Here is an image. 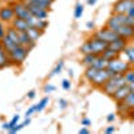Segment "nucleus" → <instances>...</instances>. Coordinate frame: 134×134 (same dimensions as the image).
Returning <instances> with one entry per match:
<instances>
[{
  "mask_svg": "<svg viewBox=\"0 0 134 134\" xmlns=\"http://www.w3.org/2000/svg\"><path fill=\"white\" fill-rule=\"evenodd\" d=\"M26 5L28 7L30 12H31L34 16H36V18H39V19H47V18H48V9L42 8V7H38V5H35V4H30V3H26Z\"/></svg>",
  "mask_w": 134,
  "mask_h": 134,
  "instance_id": "ddd939ff",
  "label": "nucleus"
},
{
  "mask_svg": "<svg viewBox=\"0 0 134 134\" xmlns=\"http://www.w3.org/2000/svg\"><path fill=\"white\" fill-rule=\"evenodd\" d=\"M102 57L105 58V59H107V60H113V59H115V58H119V52H117V51H114V50H111V48H106L103 52H102Z\"/></svg>",
  "mask_w": 134,
  "mask_h": 134,
  "instance_id": "b1692460",
  "label": "nucleus"
},
{
  "mask_svg": "<svg viewBox=\"0 0 134 134\" xmlns=\"http://www.w3.org/2000/svg\"><path fill=\"white\" fill-rule=\"evenodd\" d=\"M81 125L82 126H91V119H88V118H82V121H81Z\"/></svg>",
  "mask_w": 134,
  "mask_h": 134,
  "instance_id": "c9c22d12",
  "label": "nucleus"
},
{
  "mask_svg": "<svg viewBox=\"0 0 134 134\" xmlns=\"http://www.w3.org/2000/svg\"><path fill=\"white\" fill-rule=\"evenodd\" d=\"M9 64H11V60L8 57V52L5 50H0V70L9 66Z\"/></svg>",
  "mask_w": 134,
  "mask_h": 134,
  "instance_id": "aec40b11",
  "label": "nucleus"
},
{
  "mask_svg": "<svg viewBox=\"0 0 134 134\" xmlns=\"http://www.w3.org/2000/svg\"><path fill=\"white\" fill-rule=\"evenodd\" d=\"M78 133H79V134H90V130H88L87 126H83V127L79 129V131H78Z\"/></svg>",
  "mask_w": 134,
  "mask_h": 134,
  "instance_id": "ea45409f",
  "label": "nucleus"
},
{
  "mask_svg": "<svg viewBox=\"0 0 134 134\" xmlns=\"http://www.w3.org/2000/svg\"><path fill=\"white\" fill-rule=\"evenodd\" d=\"M79 51H81V54L82 55H86V54H93V50H91V43H90V40H86L82 46L79 47Z\"/></svg>",
  "mask_w": 134,
  "mask_h": 134,
  "instance_id": "cd10ccee",
  "label": "nucleus"
},
{
  "mask_svg": "<svg viewBox=\"0 0 134 134\" xmlns=\"http://www.w3.org/2000/svg\"><path fill=\"white\" fill-rule=\"evenodd\" d=\"M129 86H130V90L134 91V83H131V85H129Z\"/></svg>",
  "mask_w": 134,
  "mask_h": 134,
  "instance_id": "a18cd8bd",
  "label": "nucleus"
},
{
  "mask_svg": "<svg viewBox=\"0 0 134 134\" xmlns=\"http://www.w3.org/2000/svg\"><path fill=\"white\" fill-rule=\"evenodd\" d=\"M99 71V69H95V67H93V66H88V67H86V70H85V72H83V75H85V78L90 82L93 78L97 75V72Z\"/></svg>",
  "mask_w": 134,
  "mask_h": 134,
  "instance_id": "5701e85b",
  "label": "nucleus"
},
{
  "mask_svg": "<svg viewBox=\"0 0 134 134\" xmlns=\"http://www.w3.org/2000/svg\"><path fill=\"white\" fill-rule=\"evenodd\" d=\"M117 107H118V110L124 115L127 113L129 110H133L134 109V91H130L127 94V97L122 100L121 103H117ZM124 115H122V117H124Z\"/></svg>",
  "mask_w": 134,
  "mask_h": 134,
  "instance_id": "423d86ee",
  "label": "nucleus"
},
{
  "mask_svg": "<svg viewBox=\"0 0 134 134\" xmlns=\"http://www.w3.org/2000/svg\"><path fill=\"white\" fill-rule=\"evenodd\" d=\"M19 122H20V115L16 114V115L12 117V119H11L9 122H4V124L2 125V127H3V130H7V131H8L9 129H12L15 125H18Z\"/></svg>",
  "mask_w": 134,
  "mask_h": 134,
  "instance_id": "4be33fe9",
  "label": "nucleus"
},
{
  "mask_svg": "<svg viewBox=\"0 0 134 134\" xmlns=\"http://www.w3.org/2000/svg\"><path fill=\"white\" fill-rule=\"evenodd\" d=\"M58 103H59L60 109H66V107H67V105H69V102H67L66 99H63V98H60V99L58 100Z\"/></svg>",
  "mask_w": 134,
  "mask_h": 134,
  "instance_id": "e433bc0d",
  "label": "nucleus"
},
{
  "mask_svg": "<svg viewBox=\"0 0 134 134\" xmlns=\"http://www.w3.org/2000/svg\"><path fill=\"white\" fill-rule=\"evenodd\" d=\"M62 88L66 91H69L70 88H71V81L70 79H63L62 81Z\"/></svg>",
  "mask_w": 134,
  "mask_h": 134,
  "instance_id": "72a5a7b5",
  "label": "nucleus"
},
{
  "mask_svg": "<svg viewBox=\"0 0 134 134\" xmlns=\"http://www.w3.org/2000/svg\"><path fill=\"white\" fill-rule=\"evenodd\" d=\"M15 12H14V8L12 5H4L0 8V20L5 21V23H11L14 19H15Z\"/></svg>",
  "mask_w": 134,
  "mask_h": 134,
  "instance_id": "9d476101",
  "label": "nucleus"
},
{
  "mask_svg": "<svg viewBox=\"0 0 134 134\" xmlns=\"http://www.w3.org/2000/svg\"><path fill=\"white\" fill-rule=\"evenodd\" d=\"M63 66H64V62H63V60H59L57 64H55V67L52 69V71L48 74V78H52V76H55V75L60 74L62 70H63Z\"/></svg>",
  "mask_w": 134,
  "mask_h": 134,
  "instance_id": "bb28decb",
  "label": "nucleus"
},
{
  "mask_svg": "<svg viewBox=\"0 0 134 134\" xmlns=\"http://www.w3.org/2000/svg\"><path fill=\"white\" fill-rule=\"evenodd\" d=\"M131 44H134V38H133V39H131Z\"/></svg>",
  "mask_w": 134,
  "mask_h": 134,
  "instance_id": "49530a36",
  "label": "nucleus"
},
{
  "mask_svg": "<svg viewBox=\"0 0 134 134\" xmlns=\"http://www.w3.org/2000/svg\"><path fill=\"white\" fill-rule=\"evenodd\" d=\"M114 131H115V127H114V126H107V127L105 129V133H106V134L114 133Z\"/></svg>",
  "mask_w": 134,
  "mask_h": 134,
  "instance_id": "a19ab883",
  "label": "nucleus"
},
{
  "mask_svg": "<svg viewBox=\"0 0 134 134\" xmlns=\"http://www.w3.org/2000/svg\"><path fill=\"white\" fill-rule=\"evenodd\" d=\"M48 102H50V98H48V97H43V98L39 100V103L36 105V113H40V111H43L44 109L47 107Z\"/></svg>",
  "mask_w": 134,
  "mask_h": 134,
  "instance_id": "c756f323",
  "label": "nucleus"
},
{
  "mask_svg": "<svg viewBox=\"0 0 134 134\" xmlns=\"http://www.w3.org/2000/svg\"><path fill=\"white\" fill-rule=\"evenodd\" d=\"M125 85H127V83H126V79H125L124 74H115V75L109 78L107 82L100 87V90H102L105 94H107L109 97H111L119 87L125 86Z\"/></svg>",
  "mask_w": 134,
  "mask_h": 134,
  "instance_id": "f257e3e1",
  "label": "nucleus"
},
{
  "mask_svg": "<svg viewBox=\"0 0 134 134\" xmlns=\"http://www.w3.org/2000/svg\"><path fill=\"white\" fill-rule=\"evenodd\" d=\"M11 26L15 27L19 31H27L30 28V24L27 23L26 19H21V18H15L12 21H11Z\"/></svg>",
  "mask_w": 134,
  "mask_h": 134,
  "instance_id": "dca6fc26",
  "label": "nucleus"
},
{
  "mask_svg": "<svg viewBox=\"0 0 134 134\" xmlns=\"http://www.w3.org/2000/svg\"><path fill=\"white\" fill-rule=\"evenodd\" d=\"M131 90H130V86L129 85H125V86H122V87H119L118 90L111 95V98L114 99V102L115 103H121L122 100H124L126 97H127V94L130 93Z\"/></svg>",
  "mask_w": 134,
  "mask_h": 134,
  "instance_id": "4468645a",
  "label": "nucleus"
},
{
  "mask_svg": "<svg viewBox=\"0 0 134 134\" xmlns=\"http://www.w3.org/2000/svg\"><path fill=\"white\" fill-rule=\"evenodd\" d=\"M126 15H129V16H133V18H134V5L127 11V14H126Z\"/></svg>",
  "mask_w": 134,
  "mask_h": 134,
  "instance_id": "37998d69",
  "label": "nucleus"
},
{
  "mask_svg": "<svg viewBox=\"0 0 134 134\" xmlns=\"http://www.w3.org/2000/svg\"><path fill=\"white\" fill-rule=\"evenodd\" d=\"M109 78H110L109 70H107V69H102V70H99V71L97 72V75L90 81V83H91V86H94V87H97V88H100V87H102V86L107 82Z\"/></svg>",
  "mask_w": 134,
  "mask_h": 134,
  "instance_id": "39448f33",
  "label": "nucleus"
},
{
  "mask_svg": "<svg viewBox=\"0 0 134 134\" xmlns=\"http://www.w3.org/2000/svg\"><path fill=\"white\" fill-rule=\"evenodd\" d=\"M24 3H30V4H35L38 7H42V8H46V9H50L51 8V2L48 0H23Z\"/></svg>",
  "mask_w": 134,
  "mask_h": 134,
  "instance_id": "6ab92c4d",
  "label": "nucleus"
},
{
  "mask_svg": "<svg viewBox=\"0 0 134 134\" xmlns=\"http://www.w3.org/2000/svg\"><path fill=\"white\" fill-rule=\"evenodd\" d=\"M134 5V0H117L113 5V14H127Z\"/></svg>",
  "mask_w": 134,
  "mask_h": 134,
  "instance_id": "0eeeda50",
  "label": "nucleus"
},
{
  "mask_svg": "<svg viewBox=\"0 0 134 134\" xmlns=\"http://www.w3.org/2000/svg\"><path fill=\"white\" fill-rule=\"evenodd\" d=\"M27 34L30 35V38H31L34 42H38L39 38L43 35V31H40V30L36 28V27H31V26H30V28L27 30Z\"/></svg>",
  "mask_w": 134,
  "mask_h": 134,
  "instance_id": "a211bd4d",
  "label": "nucleus"
},
{
  "mask_svg": "<svg viewBox=\"0 0 134 134\" xmlns=\"http://www.w3.org/2000/svg\"><path fill=\"white\" fill-rule=\"evenodd\" d=\"M107 64H109V60L107 59H105L102 55H97V58H95V60H94V63L91 66L95 67V69L102 70V69H107Z\"/></svg>",
  "mask_w": 134,
  "mask_h": 134,
  "instance_id": "f3484780",
  "label": "nucleus"
},
{
  "mask_svg": "<svg viewBox=\"0 0 134 134\" xmlns=\"http://www.w3.org/2000/svg\"><path fill=\"white\" fill-rule=\"evenodd\" d=\"M93 36H95V38H98V39H100V40H103V42H107V43H111V42H114V40H117V39L121 38L114 30H111V28H109V27H106V26H105L103 28L95 31Z\"/></svg>",
  "mask_w": 134,
  "mask_h": 134,
  "instance_id": "20e7f679",
  "label": "nucleus"
},
{
  "mask_svg": "<svg viewBox=\"0 0 134 134\" xmlns=\"http://www.w3.org/2000/svg\"><path fill=\"white\" fill-rule=\"evenodd\" d=\"M124 76H125V79H126V83H127V85L134 83V66L130 67V69L124 74Z\"/></svg>",
  "mask_w": 134,
  "mask_h": 134,
  "instance_id": "7c9ffc66",
  "label": "nucleus"
},
{
  "mask_svg": "<svg viewBox=\"0 0 134 134\" xmlns=\"http://www.w3.org/2000/svg\"><path fill=\"white\" fill-rule=\"evenodd\" d=\"M83 11H85L83 4L76 3V4H75V8H74V18H75L76 20H79V19L82 18V15H83Z\"/></svg>",
  "mask_w": 134,
  "mask_h": 134,
  "instance_id": "c85d7f7f",
  "label": "nucleus"
},
{
  "mask_svg": "<svg viewBox=\"0 0 134 134\" xmlns=\"http://www.w3.org/2000/svg\"><path fill=\"white\" fill-rule=\"evenodd\" d=\"M106 121L109 122V124H111V122H114V121H115V113H110V114H107Z\"/></svg>",
  "mask_w": 134,
  "mask_h": 134,
  "instance_id": "4c0bfd02",
  "label": "nucleus"
},
{
  "mask_svg": "<svg viewBox=\"0 0 134 134\" xmlns=\"http://www.w3.org/2000/svg\"><path fill=\"white\" fill-rule=\"evenodd\" d=\"M5 31H7V28H4L3 23L0 21V40H2V39L5 36Z\"/></svg>",
  "mask_w": 134,
  "mask_h": 134,
  "instance_id": "f704fd0d",
  "label": "nucleus"
},
{
  "mask_svg": "<svg viewBox=\"0 0 134 134\" xmlns=\"http://www.w3.org/2000/svg\"><path fill=\"white\" fill-rule=\"evenodd\" d=\"M130 64L127 62H125L124 59L121 58H115L113 60H109V64H107V70L110 72V76H113L115 74H125L129 69H130Z\"/></svg>",
  "mask_w": 134,
  "mask_h": 134,
  "instance_id": "7ed1b4c3",
  "label": "nucleus"
},
{
  "mask_svg": "<svg viewBox=\"0 0 134 134\" xmlns=\"http://www.w3.org/2000/svg\"><path fill=\"white\" fill-rule=\"evenodd\" d=\"M35 97H36V91L35 90H30L27 93V99H34Z\"/></svg>",
  "mask_w": 134,
  "mask_h": 134,
  "instance_id": "58836bf2",
  "label": "nucleus"
},
{
  "mask_svg": "<svg viewBox=\"0 0 134 134\" xmlns=\"http://www.w3.org/2000/svg\"><path fill=\"white\" fill-rule=\"evenodd\" d=\"M12 8H14V12H15V16L16 18H21V19H28L32 14L30 12V9H28V7L26 5V3L24 2H19V3H15L14 5H12Z\"/></svg>",
  "mask_w": 134,
  "mask_h": 134,
  "instance_id": "6e6552de",
  "label": "nucleus"
},
{
  "mask_svg": "<svg viewBox=\"0 0 134 134\" xmlns=\"http://www.w3.org/2000/svg\"><path fill=\"white\" fill-rule=\"evenodd\" d=\"M127 39H124V38H119V39H117V40H114V42H111V43H109V48H111V50H114V51H117V52H122L125 50V47L127 46Z\"/></svg>",
  "mask_w": 134,
  "mask_h": 134,
  "instance_id": "2eb2a0df",
  "label": "nucleus"
},
{
  "mask_svg": "<svg viewBox=\"0 0 134 134\" xmlns=\"http://www.w3.org/2000/svg\"><path fill=\"white\" fill-rule=\"evenodd\" d=\"M31 124V119L30 118H26L23 122H19V124L18 125H15L12 129H9L8 130V133H11V134H14V133H18L19 130H21V129H23V127H26V126H28Z\"/></svg>",
  "mask_w": 134,
  "mask_h": 134,
  "instance_id": "a878e982",
  "label": "nucleus"
},
{
  "mask_svg": "<svg viewBox=\"0 0 134 134\" xmlns=\"http://www.w3.org/2000/svg\"><path fill=\"white\" fill-rule=\"evenodd\" d=\"M95 58H97L95 54H86V55H83V57H82L81 63H82L85 67H88V66H91V64L94 63Z\"/></svg>",
  "mask_w": 134,
  "mask_h": 134,
  "instance_id": "393cba45",
  "label": "nucleus"
},
{
  "mask_svg": "<svg viewBox=\"0 0 134 134\" xmlns=\"http://www.w3.org/2000/svg\"><path fill=\"white\" fill-rule=\"evenodd\" d=\"M55 90H57V87H55L54 85H50V83L44 85V87H43V91L46 93V94H50V93H52V91H55Z\"/></svg>",
  "mask_w": 134,
  "mask_h": 134,
  "instance_id": "473e14b6",
  "label": "nucleus"
},
{
  "mask_svg": "<svg viewBox=\"0 0 134 134\" xmlns=\"http://www.w3.org/2000/svg\"><path fill=\"white\" fill-rule=\"evenodd\" d=\"M118 35L121 36V38H124V39H133L134 38V27H131V26H127V24H122V26H119L117 30H114Z\"/></svg>",
  "mask_w": 134,
  "mask_h": 134,
  "instance_id": "9b49d317",
  "label": "nucleus"
},
{
  "mask_svg": "<svg viewBox=\"0 0 134 134\" xmlns=\"http://www.w3.org/2000/svg\"><path fill=\"white\" fill-rule=\"evenodd\" d=\"M95 3H97V0H87V4L88 5H94Z\"/></svg>",
  "mask_w": 134,
  "mask_h": 134,
  "instance_id": "c03bdc74",
  "label": "nucleus"
},
{
  "mask_svg": "<svg viewBox=\"0 0 134 134\" xmlns=\"http://www.w3.org/2000/svg\"><path fill=\"white\" fill-rule=\"evenodd\" d=\"M34 113H36V105H34V106H31V107L27 109V111L24 113V118H30Z\"/></svg>",
  "mask_w": 134,
  "mask_h": 134,
  "instance_id": "2f4dec72",
  "label": "nucleus"
},
{
  "mask_svg": "<svg viewBox=\"0 0 134 134\" xmlns=\"http://www.w3.org/2000/svg\"><path fill=\"white\" fill-rule=\"evenodd\" d=\"M86 28L87 30H93L94 28V21H87V23H86Z\"/></svg>",
  "mask_w": 134,
  "mask_h": 134,
  "instance_id": "79ce46f5",
  "label": "nucleus"
},
{
  "mask_svg": "<svg viewBox=\"0 0 134 134\" xmlns=\"http://www.w3.org/2000/svg\"><path fill=\"white\" fill-rule=\"evenodd\" d=\"M119 58L127 62L130 66H134V44H127L125 50L119 54Z\"/></svg>",
  "mask_w": 134,
  "mask_h": 134,
  "instance_id": "f8f14e48",
  "label": "nucleus"
},
{
  "mask_svg": "<svg viewBox=\"0 0 134 134\" xmlns=\"http://www.w3.org/2000/svg\"><path fill=\"white\" fill-rule=\"evenodd\" d=\"M28 52H30V48H28V47L21 46V44L16 46L11 52H8V57H9L11 64H21V63L26 60Z\"/></svg>",
  "mask_w": 134,
  "mask_h": 134,
  "instance_id": "f03ea898",
  "label": "nucleus"
},
{
  "mask_svg": "<svg viewBox=\"0 0 134 134\" xmlns=\"http://www.w3.org/2000/svg\"><path fill=\"white\" fill-rule=\"evenodd\" d=\"M2 43H3V46H4V48H5V51H7V52H11V51H12L16 46H19V44H16L14 40H11L7 35L2 39Z\"/></svg>",
  "mask_w": 134,
  "mask_h": 134,
  "instance_id": "412c9836",
  "label": "nucleus"
},
{
  "mask_svg": "<svg viewBox=\"0 0 134 134\" xmlns=\"http://www.w3.org/2000/svg\"><path fill=\"white\" fill-rule=\"evenodd\" d=\"M88 40H90V43H91L93 54H95V55H102V52L109 47V43L107 42H103V40H100V39H98L95 36L90 38Z\"/></svg>",
  "mask_w": 134,
  "mask_h": 134,
  "instance_id": "1a4fd4ad",
  "label": "nucleus"
}]
</instances>
